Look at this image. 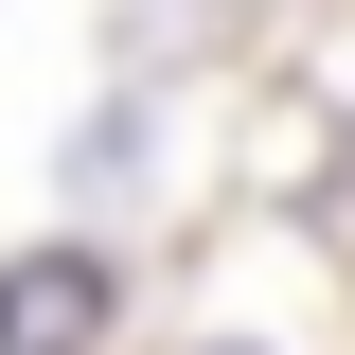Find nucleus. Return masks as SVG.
<instances>
[{"label": "nucleus", "mask_w": 355, "mask_h": 355, "mask_svg": "<svg viewBox=\"0 0 355 355\" xmlns=\"http://www.w3.org/2000/svg\"><path fill=\"white\" fill-rule=\"evenodd\" d=\"M107 338V266L89 249H18L0 266V355H89Z\"/></svg>", "instance_id": "f257e3e1"}]
</instances>
